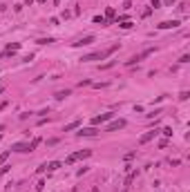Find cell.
Listing matches in <instances>:
<instances>
[{"instance_id": "44dd1931", "label": "cell", "mask_w": 190, "mask_h": 192, "mask_svg": "<svg viewBox=\"0 0 190 192\" xmlns=\"http://www.w3.org/2000/svg\"><path fill=\"white\" fill-rule=\"evenodd\" d=\"M179 63H190V56H188V54H183L181 58H179Z\"/></svg>"}, {"instance_id": "ffe728a7", "label": "cell", "mask_w": 190, "mask_h": 192, "mask_svg": "<svg viewBox=\"0 0 190 192\" xmlns=\"http://www.w3.org/2000/svg\"><path fill=\"white\" fill-rule=\"evenodd\" d=\"M116 63V60H110V63H105V65H101V69H110V67Z\"/></svg>"}, {"instance_id": "8992f818", "label": "cell", "mask_w": 190, "mask_h": 192, "mask_svg": "<svg viewBox=\"0 0 190 192\" xmlns=\"http://www.w3.org/2000/svg\"><path fill=\"white\" fill-rule=\"evenodd\" d=\"M123 127H125V121H123V118H119V121H112L110 125L105 127V132H114V130H123Z\"/></svg>"}, {"instance_id": "ba28073f", "label": "cell", "mask_w": 190, "mask_h": 192, "mask_svg": "<svg viewBox=\"0 0 190 192\" xmlns=\"http://www.w3.org/2000/svg\"><path fill=\"white\" fill-rule=\"evenodd\" d=\"M80 123H83L80 118H76V121H72V123H67V125L63 127V132H72V130H78V127H80Z\"/></svg>"}, {"instance_id": "4316f807", "label": "cell", "mask_w": 190, "mask_h": 192, "mask_svg": "<svg viewBox=\"0 0 190 192\" xmlns=\"http://www.w3.org/2000/svg\"><path fill=\"white\" fill-rule=\"evenodd\" d=\"M0 141H2V136H0Z\"/></svg>"}, {"instance_id": "ac0fdd59", "label": "cell", "mask_w": 190, "mask_h": 192, "mask_svg": "<svg viewBox=\"0 0 190 192\" xmlns=\"http://www.w3.org/2000/svg\"><path fill=\"white\" fill-rule=\"evenodd\" d=\"M159 114H161V110H152L150 114H146V116H148V118H154V116H159Z\"/></svg>"}, {"instance_id": "4fadbf2b", "label": "cell", "mask_w": 190, "mask_h": 192, "mask_svg": "<svg viewBox=\"0 0 190 192\" xmlns=\"http://www.w3.org/2000/svg\"><path fill=\"white\" fill-rule=\"evenodd\" d=\"M36 43L38 45H51V43H56V40H54V38H38Z\"/></svg>"}, {"instance_id": "3957f363", "label": "cell", "mask_w": 190, "mask_h": 192, "mask_svg": "<svg viewBox=\"0 0 190 192\" xmlns=\"http://www.w3.org/2000/svg\"><path fill=\"white\" fill-rule=\"evenodd\" d=\"M112 118H114L112 112H105V114H101V116H94L92 123H94V125H101V123H107V121H112Z\"/></svg>"}, {"instance_id": "277c9868", "label": "cell", "mask_w": 190, "mask_h": 192, "mask_svg": "<svg viewBox=\"0 0 190 192\" xmlns=\"http://www.w3.org/2000/svg\"><path fill=\"white\" fill-rule=\"evenodd\" d=\"M157 130H150V132H146V134H141V136H139V145H146V143H150V141L154 139V136H157Z\"/></svg>"}, {"instance_id": "d6986e66", "label": "cell", "mask_w": 190, "mask_h": 192, "mask_svg": "<svg viewBox=\"0 0 190 192\" xmlns=\"http://www.w3.org/2000/svg\"><path fill=\"white\" fill-rule=\"evenodd\" d=\"M188 98H190L188 92H181V94H179V101H188Z\"/></svg>"}, {"instance_id": "5b68a950", "label": "cell", "mask_w": 190, "mask_h": 192, "mask_svg": "<svg viewBox=\"0 0 190 192\" xmlns=\"http://www.w3.org/2000/svg\"><path fill=\"white\" fill-rule=\"evenodd\" d=\"M181 22L179 20H163V22H159V29H177V27H179Z\"/></svg>"}, {"instance_id": "9a60e30c", "label": "cell", "mask_w": 190, "mask_h": 192, "mask_svg": "<svg viewBox=\"0 0 190 192\" xmlns=\"http://www.w3.org/2000/svg\"><path fill=\"white\" fill-rule=\"evenodd\" d=\"M9 152H11V150H7V152H2V154H0V165H5V161L9 159Z\"/></svg>"}, {"instance_id": "7c38bea8", "label": "cell", "mask_w": 190, "mask_h": 192, "mask_svg": "<svg viewBox=\"0 0 190 192\" xmlns=\"http://www.w3.org/2000/svg\"><path fill=\"white\" fill-rule=\"evenodd\" d=\"M94 25L105 27V25H107V18H103V16H94Z\"/></svg>"}, {"instance_id": "e0dca14e", "label": "cell", "mask_w": 190, "mask_h": 192, "mask_svg": "<svg viewBox=\"0 0 190 192\" xmlns=\"http://www.w3.org/2000/svg\"><path fill=\"white\" fill-rule=\"evenodd\" d=\"M45 185H47L45 181H38V183H36V192H43V190H45Z\"/></svg>"}, {"instance_id": "30bf717a", "label": "cell", "mask_w": 190, "mask_h": 192, "mask_svg": "<svg viewBox=\"0 0 190 192\" xmlns=\"http://www.w3.org/2000/svg\"><path fill=\"white\" fill-rule=\"evenodd\" d=\"M58 168H63V163H61V161H51V163H47V170H49V172L58 170Z\"/></svg>"}, {"instance_id": "52a82bcc", "label": "cell", "mask_w": 190, "mask_h": 192, "mask_svg": "<svg viewBox=\"0 0 190 192\" xmlns=\"http://www.w3.org/2000/svg\"><path fill=\"white\" fill-rule=\"evenodd\" d=\"M92 43H94V36H83L80 40L74 43V47H87V45H92Z\"/></svg>"}, {"instance_id": "5bb4252c", "label": "cell", "mask_w": 190, "mask_h": 192, "mask_svg": "<svg viewBox=\"0 0 190 192\" xmlns=\"http://www.w3.org/2000/svg\"><path fill=\"white\" fill-rule=\"evenodd\" d=\"M38 145H40V139H34L31 143H29V152H34V150L38 148Z\"/></svg>"}, {"instance_id": "2e32d148", "label": "cell", "mask_w": 190, "mask_h": 192, "mask_svg": "<svg viewBox=\"0 0 190 192\" xmlns=\"http://www.w3.org/2000/svg\"><path fill=\"white\" fill-rule=\"evenodd\" d=\"M161 134H163V136H172V127H163V130H161Z\"/></svg>"}, {"instance_id": "8fae6325", "label": "cell", "mask_w": 190, "mask_h": 192, "mask_svg": "<svg viewBox=\"0 0 190 192\" xmlns=\"http://www.w3.org/2000/svg\"><path fill=\"white\" fill-rule=\"evenodd\" d=\"M72 94V89H63V92H56L54 96H56V98H58V101H63V98H67V96H70Z\"/></svg>"}, {"instance_id": "d4e9b609", "label": "cell", "mask_w": 190, "mask_h": 192, "mask_svg": "<svg viewBox=\"0 0 190 192\" xmlns=\"http://www.w3.org/2000/svg\"><path fill=\"white\" fill-rule=\"evenodd\" d=\"M5 89H7V87H5V85H0V94H5Z\"/></svg>"}, {"instance_id": "603a6c76", "label": "cell", "mask_w": 190, "mask_h": 192, "mask_svg": "<svg viewBox=\"0 0 190 192\" xmlns=\"http://www.w3.org/2000/svg\"><path fill=\"white\" fill-rule=\"evenodd\" d=\"M7 105H9L7 101H5V103H0V112H2V110H7Z\"/></svg>"}, {"instance_id": "484cf974", "label": "cell", "mask_w": 190, "mask_h": 192, "mask_svg": "<svg viewBox=\"0 0 190 192\" xmlns=\"http://www.w3.org/2000/svg\"><path fill=\"white\" fill-rule=\"evenodd\" d=\"M36 2H40V5H45V2H47V0H36Z\"/></svg>"}, {"instance_id": "cb8c5ba5", "label": "cell", "mask_w": 190, "mask_h": 192, "mask_svg": "<svg viewBox=\"0 0 190 192\" xmlns=\"http://www.w3.org/2000/svg\"><path fill=\"white\" fill-rule=\"evenodd\" d=\"M150 2L154 5V9H157V7H159V0H150Z\"/></svg>"}, {"instance_id": "7a4b0ae2", "label": "cell", "mask_w": 190, "mask_h": 192, "mask_svg": "<svg viewBox=\"0 0 190 192\" xmlns=\"http://www.w3.org/2000/svg\"><path fill=\"white\" fill-rule=\"evenodd\" d=\"M99 132H101V130L94 125V127H80V132H76V134H78L80 139H83V136H96Z\"/></svg>"}, {"instance_id": "6da1fadb", "label": "cell", "mask_w": 190, "mask_h": 192, "mask_svg": "<svg viewBox=\"0 0 190 192\" xmlns=\"http://www.w3.org/2000/svg\"><path fill=\"white\" fill-rule=\"evenodd\" d=\"M87 156H92V150H80V152H74V154H70L65 159V165H72V163H76L78 159H87Z\"/></svg>"}, {"instance_id": "7402d4cb", "label": "cell", "mask_w": 190, "mask_h": 192, "mask_svg": "<svg viewBox=\"0 0 190 192\" xmlns=\"http://www.w3.org/2000/svg\"><path fill=\"white\" fill-rule=\"evenodd\" d=\"M121 27H123V29H130V27H132V22H130V20H125V22H121Z\"/></svg>"}, {"instance_id": "9c48e42d", "label": "cell", "mask_w": 190, "mask_h": 192, "mask_svg": "<svg viewBox=\"0 0 190 192\" xmlns=\"http://www.w3.org/2000/svg\"><path fill=\"white\" fill-rule=\"evenodd\" d=\"M11 150L14 152H29V143H14Z\"/></svg>"}]
</instances>
